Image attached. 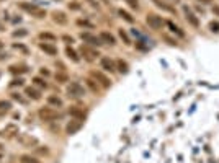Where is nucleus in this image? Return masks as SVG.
I'll return each instance as SVG.
<instances>
[{"instance_id": "f257e3e1", "label": "nucleus", "mask_w": 219, "mask_h": 163, "mask_svg": "<svg viewBox=\"0 0 219 163\" xmlns=\"http://www.w3.org/2000/svg\"><path fill=\"white\" fill-rule=\"evenodd\" d=\"M20 8L25 10V11H28V13H31L33 16H36V18H44V16H46V10L39 8L38 5H34V3L21 2V3H20Z\"/></svg>"}, {"instance_id": "f03ea898", "label": "nucleus", "mask_w": 219, "mask_h": 163, "mask_svg": "<svg viewBox=\"0 0 219 163\" xmlns=\"http://www.w3.org/2000/svg\"><path fill=\"white\" fill-rule=\"evenodd\" d=\"M38 114H39V118H41L43 121H46V122H51V121H56V119L61 118V114L53 108H41L38 111Z\"/></svg>"}, {"instance_id": "7ed1b4c3", "label": "nucleus", "mask_w": 219, "mask_h": 163, "mask_svg": "<svg viewBox=\"0 0 219 163\" xmlns=\"http://www.w3.org/2000/svg\"><path fill=\"white\" fill-rule=\"evenodd\" d=\"M67 95L72 96V98H80V96L85 95V90H84V86L80 85V83H77V82H72V83L67 86Z\"/></svg>"}, {"instance_id": "20e7f679", "label": "nucleus", "mask_w": 219, "mask_h": 163, "mask_svg": "<svg viewBox=\"0 0 219 163\" xmlns=\"http://www.w3.org/2000/svg\"><path fill=\"white\" fill-rule=\"evenodd\" d=\"M146 21H147V25L151 26L152 30H160V28L164 26V23H165L162 20V16H159V15H155V13H149Z\"/></svg>"}, {"instance_id": "39448f33", "label": "nucleus", "mask_w": 219, "mask_h": 163, "mask_svg": "<svg viewBox=\"0 0 219 163\" xmlns=\"http://www.w3.org/2000/svg\"><path fill=\"white\" fill-rule=\"evenodd\" d=\"M80 38H82L87 44L90 46H101L103 41L100 39V36H95V34H90V33H80Z\"/></svg>"}, {"instance_id": "423d86ee", "label": "nucleus", "mask_w": 219, "mask_h": 163, "mask_svg": "<svg viewBox=\"0 0 219 163\" xmlns=\"http://www.w3.org/2000/svg\"><path fill=\"white\" fill-rule=\"evenodd\" d=\"M80 129H82V121H80V119H74V121H71V122L66 126V132L69 134V136H74V134H77Z\"/></svg>"}, {"instance_id": "0eeeda50", "label": "nucleus", "mask_w": 219, "mask_h": 163, "mask_svg": "<svg viewBox=\"0 0 219 163\" xmlns=\"http://www.w3.org/2000/svg\"><path fill=\"white\" fill-rule=\"evenodd\" d=\"M80 52H82V56L85 57V61H88V62H93L97 57H98V52L93 51V49H90L88 46H82Z\"/></svg>"}, {"instance_id": "6e6552de", "label": "nucleus", "mask_w": 219, "mask_h": 163, "mask_svg": "<svg viewBox=\"0 0 219 163\" xmlns=\"http://www.w3.org/2000/svg\"><path fill=\"white\" fill-rule=\"evenodd\" d=\"M16 134H18V127H16L15 124H7V126H5V129L0 131V136H2V137H7V139L15 137Z\"/></svg>"}, {"instance_id": "1a4fd4ad", "label": "nucleus", "mask_w": 219, "mask_h": 163, "mask_svg": "<svg viewBox=\"0 0 219 163\" xmlns=\"http://www.w3.org/2000/svg\"><path fill=\"white\" fill-rule=\"evenodd\" d=\"M183 11H185V16H187V20H188L190 25L195 26V28H198V26H200V20L196 18V15H195L188 7H183Z\"/></svg>"}, {"instance_id": "9d476101", "label": "nucleus", "mask_w": 219, "mask_h": 163, "mask_svg": "<svg viewBox=\"0 0 219 163\" xmlns=\"http://www.w3.org/2000/svg\"><path fill=\"white\" fill-rule=\"evenodd\" d=\"M92 77H93L95 80H98L103 88H110V85H111V82H110L101 72H92Z\"/></svg>"}, {"instance_id": "9b49d317", "label": "nucleus", "mask_w": 219, "mask_h": 163, "mask_svg": "<svg viewBox=\"0 0 219 163\" xmlns=\"http://www.w3.org/2000/svg\"><path fill=\"white\" fill-rule=\"evenodd\" d=\"M18 140H20V144L25 145V147H31V145H36L38 144L36 139L31 137V136H28V134H21V136L18 137Z\"/></svg>"}, {"instance_id": "f8f14e48", "label": "nucleus", "mask_w": 219, "mask_h": 163, "mask_svg": "<svg viewBox=\"0 0 219 163\" xmlns=\"http://www.w3.org/2000/svg\"><path fill=\"white\" fill-rule=\"evenodd\" d=\"M100 64H101V69L106 70V72H114L116 70V65H114V62L110 59V57H103Z\"/></svg>"}, {"instance_id": "ddd939ff", "label": "nucleus", "mask_w": 219, "mask_h": 163, "mask_svg": "<svg viewBox=\"0 0 219 163\" xmlns=\"http://www.w3.org/2000/svg\"><path fill=\"white\" fill-rule=\"evenodd\" d=\"M53 20H54V23H57V25H67V16H66V13L64 11H53Z\"/></svg>"}, {"instance_id": "4468645a", "label": "nucleus", "mask_w": 219, "mask_h": 163, "mask_svg": "<svg viewBox=\"0 0 219 163\" xmlns=\"http://www.w3.org/2000/svg\"><path fill=\"white\" fill-rule=\"evenodd\" d=\"M69 114L72 116V118H75V119H85V116H87V113L84 111V109H80V108H77V106H72L71 109H69Z\"/></svg>"}, {"instance_id": "2eb2a0df", "label": "nucleus", "mask_w": 219, "mask_h": 163, "mask_svg": "<svg viewBox=\"0 0 219 163\" xmlns=\"http://www.w3.org/2000/svg\"><path fill=\"white\" fill-rule=\"evenodd\" d=\"M152 2L155 3V7H159L160 10H165V11H169V13H175V8L172 7V5H169L167 2H164V0H152Z\"/></svg>"}, {"instance_id": "dca6fc26", "label": "nucleus", "mask_w": 219, "mask_h": 163, "mask_svg": "<svg viewBox=\"0 0 219 163\" xmlns=\"http://www.w3.org/2000/svg\"><path fill=\"white\" fill-rule=\"evenodd\" d=\"M100 39L103 41V43L110 44V46H114V44H116V39H114V36H113V34H110L108 31H101V33H100Z\"/></svg>"}, {"instance_id": "f3484780", "label": "nucleus", "mask_w": 219, "mask_h": 163, "mask_svg": "<svg viewBox=\"0 0 219 163\" xmlns=\"http://www.w3.org/2000/svg\"><path fill=\"white\" fill-rule=\"evenodd\" d=\"M39 48H41V51H44L46 54H49V56H56L57 54V48L53 44H49V43H41L39 44Z\"/></svg>"}, {"instance_id": "a211bd4d", "label": "nucleus", "mask_w": 219, "mask_h": 163, "mask_svg": "<svg viewBox=\"0 0 219 163\" xmlns=\"http://www.w3.org/2000/svg\"><path fill=\"white\" fill-rule=\"evenodd\" d=\"M25 95L28 98H31V100H34V101H38L39 98H41V93H39L38 90L31 88V86H26V88H25Z\"/></svg>"}, {"instance_id": "6ab92c4d", "label": "nucleus", "mask_w": 219, "mask_h": 163, "mask_svg": "<svg viewBox=\"0 0 219 163\" xmlns=\"http://www.w3.org/2000/svg\"><path fill=\"white\" fill-rule=\"evenodd\" d=\"M66 54H67V57H69V59H71V61H74V62H79V61H80V57L77 56V52L74 51L72 48H66Z\"/></svg>"}, {"instance_id": "aec40b11", "label": "nucleus", "mask_w": 219, "mask_h": 163, "mask_svg": "<svg viewBox=\"0 0 219 163\" xmlns=\"http://www.w3.org/2000/svg\"><path fill=\"white\" fill-rule=\"evenodd\" d=\"M85 82H87V86H88V88H90L92 91H93V93H98L100 86H98V83H97V82H95L93 78H87Z\"/></svg>"}, {"instance_id": "412c9836", "label": "nucleus", "mask_w": 219, "mask_h": 163, "mask_svg": "<svg viewBox=\"0 0 219 163\" xmlns=\"http://www.w3.org/2000/svg\"><path fill=\"white\" fill-rule=\"evenodd\" d=\"M118 15H119L123 20H126L128 23H132V21H134V18H132V16L128 13V11H126V10H123V8H121V10H118Z\"/></svg>"}, {"instance_id": "4be33fe9", "label": "nucleus", "mask_w": 219, "mask_h": 163, "mask_svg": "<svg viewBox=\"0 0 219 163\" xmlns=\"http://www.w3.org/2000/svg\"><path fill=\"white\" fill-rule=\"evenodd\" d=\"M20 161L21 163H41L38 158H34V157H31V155H21Z\"/></svg>"}, {"instance_id": "5701e85b", "label": "nucleus", "mask_w": 219, "mask_h": 163, "mask_svg": "<svg viewBox=\"0 0 219 163\" xmlns=\"http://www.w3.org/2000/svg\"><path fill=\"white\" fill-rule=\"evenodd\" d=\"M48 103L49 104H53V106H62V100L59 96H48Z\"/></svg>"}, {"instance_id": "b1692460", "label": "nucleus", "mask_w": 219, "mask_h": 163, "mask_svg": "<svg viewBox=\"0 0 219 163\" xmlns=\"http://www.w3.org/2000/svg\"><path fill=\"white\" fill-rule=\"evenodd\" d=\"M116 65H118V70L121 72V73H128V70H129V69H128V64H126L124 61H118L116 62Z\"/></svg>"}, {"instance_id": "393cba45", "label": "nucleus", "mask_w": 219, "mask_h": 163, "mask_svg": "<svg viewBox=\"0 0 219 163\" xmlns=\"http://www.w3.org/2000/svg\"><path fill=\"white\" fill-rule=\"evenodd\" d=\"M11 109V103L10 101H0V113H8Z\"/></svg>"}, {"instance_id": "a878e982", "label": "nucleus", "mask_w": 219, "mask_h": 163, "mask_svg": "<svg viewBox=\"0 0 219 163\" xmlns=\"http://www.w3.org/2000/svg\"><path fill=\"white\" fill-rule=\"evenodd\" d=\"M167 25H169V28L172 30V33H177L178 36H183V31H182V30H180V28H178V26H175V25H174V23H172V21H167Z\"/></svg>"}, {"instance_id": "bb28decb", "label": "nucleus", "mask_w": 219, "mask_h": 163, "mask_svg": "<svg viewBox=\"0 0 219 163\" xmlns=\"http://www.w3.org/2000/svg\"><path fill=\"white\" fill-rule=\"evenodd\" d=\"M10 72H11V73H25V72H26V67L11 65V67H10Z\"/></svg>"}, {"instance_id": "cd10ccee", "label": "nucleus", "mask_w": 219, "mask_h": 163, "mask_svg": "<svg viewBox=\"0 0 219 163\" xmlns=\"http://www.w3.org/2000/svg\"><path fill=\"white\" fill-rule=\"evenodd\" d=\"M33 82H34V85H38V86H41V88H46L48 86V83L43 80V78H39V77H34L33 78Z\"/></svg>"}, {"instance_id": "c85d7f7f", "label": "nucleus", "mask_w": 219, "mask_h": 163, "mask_svg": "<svg viewBox=\"0 0 219 163\" xmlns=\"http://www.w3.org/2000/svg\"><path fill=\"white\" fill-rule=\"evenodd\" d=\"M39 38H41V39H48V41H56V36H54V34H51V33H41V34H39Z\"/></svg>"}, {"instance_id": "c756f323", "label": "nucleus", "mask_w": 219, "mask_h": 163, "mask_svg": "<svg viewBox=\"0 0 219 163\" xmlns=\"http://www.w3.org/2000/svg\"><path fill=\"white\" fill-rule=\"evenodd\" d=\"M26 34H28V30H16V31H13V38H23Z\"/></svg>"}, {"instance_id": "7c9ffc66", "label": "nucleus", "mask_w": 219, "mask_h": 163, "mask_svg": "<svg viewBox=\"0 0 219 163\" xmlns=\"http://www.w3.org/2000/svg\"><path fill=\"white\" fill-rule=\"evenodd\" d=\"M209 30L213 33H219V21H211L209 23Z\"/></svg>"}, {"instance_id": "2f4dec72", "label": "nucleus", "mask_w": 219, "mask_h": 163, "mask_svg": "<svg viewBox=\"0 0 219 163\" xmlns=\"http://www.w3.org/2000/svg\"><path fill=\"white\" fill-rule=\"evenodd\" d=\"M56 80L59 82V83H66V82H67V75L66 73H56Z\"/></svg>"}, {"instance_id": "473e14b6", "label": "nucleus", "mask_w": 219, "mask_h": 163, "mask_svg": "<svg viewBox=\"0 0 219 163\" xmlns=\"http://www.w3.org/2000/svg\"><path fill=\"white\" fill-rule=\"evenodd\" d=\"M77 25L79 26H85V28H93V25H92L90 21H87V20H77Z\"/></svg>"}, {"instance_id": "72a5a7b5", "label": "nucleus", "mask_w": 219, "mask_h": 163, "mask_svg": "<svg viewBox=\"0 0 219 163\" xmlns=\"http://www.w3.org/2000/svg\"><path fill=\"white\" fill-rule=\"evenodd\" d=\"M124 2L128 3L131 8H136V10L139 8V2H137V0H124Z\"/></svg>"}, {"instance_id": "f704fd0d", "label": "nucleus", "mask_w": 219, "mask_h": 163, "mask_svg": "<svg viewBox=\"0 0 219 163\" xmlns=\"http://www.w3.org/2000/svg\"><path fill=\"white\" fill-rule=\"evenodd\" d=\"M119 36H121V39L124 41V44H131V41H129V38H128V34H126L123 30H119Z\"/></svg>"}, {"instance_id": "c9c22d12", "label": "nucleus", "mask_w": 219, "mask_h": 163, "mask_svg": "<svg viewBox=\"0 0 219 163\" xmlns=\"http://www.w3.org/2000/svg\"><path fill=\"white\" fill-rule=\"evenodd\" d=\"M69 8L71 10H80V5L77 2H72V3H69Z\"/></svg>"}, {"instance_id": "e433bc0d", "label": "nucleus", "mask_w": 219, "mask_h": 163, "mask_svg": "<svg viewBox=\"0 0 219 163\" xmlns=\"http://www.w3.org/2000/svg\"><path fill=\"white\" fill-rule=\"evenodd\" d=\"M62 39H64L66 43H71V44L74 43V38H72V36H67V34H64V36H62Z\"/></svg>"}, {"instance_id": "4c0bfd02", "label": "nucleus", "mask_w": 219, "mask_h": 163, "mask_svg": "<svg viewBox=\"0 0 219 163\" xmlns=\"http://www.w3.org/2000/svg\"><path fill=\"white\" fill-rule=\"evenodd\" d=\"M11 98H13V100H18L20 103H23V98L18 95V93H13V95H11Z\"/></svg>"}, {"instance_id": "58836bf2", "label": "nucleus", "mask_w": 219, "mask_h": 163, "mask_svg": "<svg viewBox=\"0 0 219 163\" xmlns=\"http://www.w3.org/2000/svg\"><path fill=\"white\" fill-rule=\"evenodd\" d=\"M11 85H13V86H15V85H18V86H20V85H23V80H21V78L13 80V82H11Z\"/></svg>"}, {"instance_id": "ea45409f", "label": "nucleus", "mask_w": 219, "mask_h": 163, "mask_svg": "<svg viewBox=\"0 0 219 163\" xmlns=\"http://www.w3.org/2000/svg\"><path fill=\"white\" fill-rule=\"evenodd\" d=\"M13 48H15V49H21V51L26 52V48H25V46H21V44H13Z\"/></svg>"}, {"instance_id": "a19ab883", "label": "nucleus", "mask_w": 219, "mask_h": 163, "mask_svg": "<svg viewBox=\"0 0 219 163\" xmlns=\"http://www.w3.org/2000/svg\"><path fill=\"white\" fill-rule=\"evenodd\" d=\"M88 3L92 5V7H95V8H98V7H100L98 2H95V0H88Z\"/></svg>"}, {"instance_id": "79ce46f5", "label": "nucleus", "mask_w": 219, "mask_h": 163, "mask_svg": "<svg viewBox=\"0 0 219 163\" xmlns=\"http://www.w3.org/2000/svg\"><path fill=\"white\" fill-rule=\"evenodd\" d=\"M213 13L219 16V7H217V5H214V7H213Z\"/></svg>"}, {"instance_id": "37998d69", "label": "nucleus", "mask_w": 219, "mask_h": 163, "mask_svg": "<svg viewBox=\"0 0 219 163\" xmlns=\"http://www.w3.org/2000/svg\"><path fill=\"white\" fill-rule=\"evenodd\" d=\"M39 153H48V148H38Z\"/></svg>"}, {"instance_id": "c03bdc74", "label": "nucleus", "mask_w": 219, "mask_h": 163, "mask_svg": "<svg viewBox=\"0 0 219 163\" xmlns=\"http://www.w3.org/2000/svg\"><path fill=\"white\" fill-rule=\"evenodd\" d=\"M198 2H203V3H213V0H198Z\"/></svg>"}, {"instance_id": "a18cd8bd", "label": "nucleus", "mask_w": 219, "mask_h": 163, "mask_svg": "<svg viewBox=\"0 0 219 163\" xmlns=\"http://www.w3.org/2000/svg\"><path fill=\"white\" fill-rule=\"evenodd\" d=\"M41 73H43V75H48L49 72H48V70H46V69H41Z\"/></svg>"}, {"instance_id": "49530a36", "label": "nucleus", "mask_w": 219, "mask_h": 163, "mask_svg": "<svg viewBox=\"0 0 219 163\" xmlns=\"http://www.w3.org/2000/svg\"><path fill=\"white\" fill-rule=\"evenodd\" d=\"M3 49V41H0V51Z\"/></svg>"}, {"instance_id": "de8ad7c7", "label": "nucleus", "mask_w": 219, "mask_h": 163, "mask_svg": "<svg viewBox=\"0 0 219 163\" xmlns=\"http://www.w3.org/2000/svg\"><path fill=\"white\" fill-rule=\"evenodd\" d=\"M0 2H2V0H0Z\"/></svg>"}]
</instances>
